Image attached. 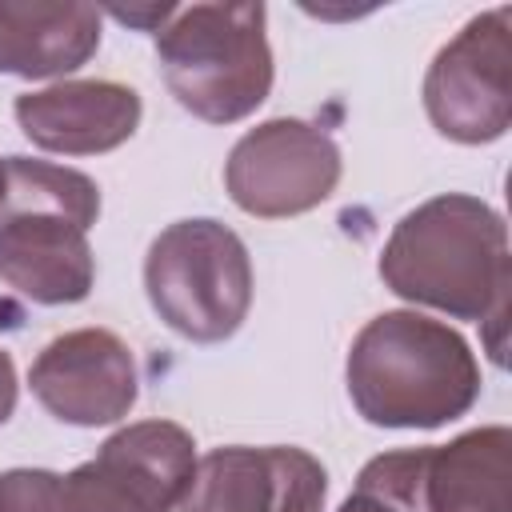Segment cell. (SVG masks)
<instances>
[{
	"label": "cell",
	"mask_w": 512,
	"mask_h": 512,
	"mask_svg": "<svg viewBox=\"0 0 512 512\" xmlns=\"http://www.w3.org/2000/svg\"><path fill=\"white\" fill-rule=\"evenodd\" d=\"M384 284L424 308L492 328V360L500 364V328L508 316V232L496 208L468 192H444L412 208L380 252Z\"/></svg>",
	"instance_id": "obj_1"
},
{
	"label": "cell",
	"mask_w": 512,
	"mask_h": 512,
	"mask_svg": "<svg viewBox=\"0 0 512 512\" xmlns=\"http://www.w3.org/2000/svg\"><path fill=\"white\" fill-rule=\"evenodd\" d=\"M348 396L376 428H440L480 396L468 340L420 312H380L348 348Z\"/></svg>",
	"instance_id": "obj_2"
},
{
	"label": "cell",
	"mask_w": 512,
	"mask_h": 512,
	"mask_svg": "<svg viewBox=\"0 0 512 512\" xmlns=\"http://www.w3.org/2000/svg\"><path fill=\"white\" fill-rule=\"evenodd\" d=\"M0 204V280L32 304H76L92 292L96 260L88 228L100 216V188L64 164L8 156Z\"/></svg>",
	"instance_id": "obj_3"
},
{
	"label": "cell",
	"mask_w": 512,
	"mask_h": 512,
	"mask_svg": "<svg viewBox=\"0 0 512 512\" xmlns=\"http://www.w3.org/2000/svg\"><path fill=\"white\" fill-rule=\"evenodd\" d=\"M156 60L180 108L208 124L256 112L272 88L264 4H188L156 28Z\"/></svg>",
	"instance_id": "obj_4"
},
{
	"label": "cell",
	"mask_w": 512,
	"mask_h": 512,
	"mask_svg": "<svg viewBox=\"0 0 512 512\" xmlns=\"http://www.w3.org/2000/svg\"><path fill=\"white\" fill-rule=\"evenodd\" d=\"M144 292L176 336L220 344L244 324L252 304L248 248L220 220H176L148 248Z\"/></svg>",
	"instance_id": "obj_5"
},
{
	"label": "cell",
	"mask_w": 512,
	"mask_h": 512,
	"mask_svg": "<svg viewBox=\"0 0 512 512\" xmlns=\"http://www.w3.org/2000/svg\"><path fill=\"white\" fill-rule=\"evenodd\" d=\"M196 468L192 436L172 420H140L100 452L48 480L40 512H176Z\"/></svg>",
	"instance_id": "obj_6"
},
{
	"label": "cell",
	"mask_w": 512,
	"mask_h": 512,
	"mask_svg": "<svg viewBox=\"0 0 512 512\" xmlns=\"http://www.w3.org/2000/svg\"><path fill=\"white\" fill-rule=\"evenodd\" d=\"M512 8L472 16L432 60L424 76V108L440 136L456 144H488L508 132L512 116Z\"/></svg>",
	"instance_id": "obj_7"
},
{
	"label": "cell",
	"mask_w": 512,
	"mask_h": 512,
	"mask_svg": "<svg viewBox=\"0 0 512 512\" xmlns=\"http://www.w3.org/2000/svg\"><path fill=\"white\" fill-rule=\"evenodd\" d=\"M340 180L336 140L308 120H264L244 132L224 164V184L248 216H300L332 196Z\"/></svg>",
	"instance_id": "obj_8"
},
{
	"label": "cell",
	"mask_w": 512,
	"mask_h": 512,
	"mask_svg": "<svg viewBox=\"0 0 512 512\" xmlns=\"http://www.w3.org/2000/svg\"><path fill=\"white\" fill-rule=\"evenodd\" d=\"M328 472L304 448H212L196 456L176 512H324Z\"/></svg>",
	"instance_id": "obj_9"
},
{
	"label": "cell",
	"mask_w": 512,
	"mask_h": 512,
	"mask_svg": "<svg viewBox=\"0 0 512 512\" xmlns=\"http://www.w3.org/2000/svg\"><path fill=\"white\" fill-rule=\"evenodd\" d=\"M32 396L64 424L100 428L136 404L132 348L108 328H76L40 348L28 368Z\"/></svg>",
	"instance_id": "obj_10"
},
{
	"label": "cell",
	"mask_w": 512,
	"mask_h": 512,
	"mask_svg": "<svg viewBox=\"0 0 512 512\" xmlns=\"http://www.w3.org/2000/svg\"><path fill=\"white\" fill-rule=\"evenodd\" d=\"M20 132L60 156H96L120 148L140 124V96L116 80H60L16 96Z\"/></svg>",
	"instance_id": "obj_11"
},
{
	"label": "cell",
	"mask_w": 512,
	"mask_h": 512,
	"mask_svg": "<svg viewBox=\"0 0 512 512\" xmlns=\"http://www.w3.org/2000/svg\"><path fill=\"white\" fill-rule=\"evenodd\" d=\"M100 48V8L0 0V72L52 80L76 72Z\"/></svg>",
	"instance_id": "obj_12"
},
{
	"label": "cell",
	"mask_w": 512,
	"mask_h": 512,
	"mask_svg": "<svg viewBox=\"0 0 512 512\" xmlns=\"http://www.w3.org/2000/svg\"><path fill=\"white\" fill-rule=\"evenodd\" d=\"M508 452L512 432L504 424L424 448V512H508Z\"/></svg>",
	"instance_id": "obj_13"
},
{
	"label": "cell",
	"mask_w": 512,
	"mask_h": 512,
	"mask_svg": "<svg viewBox=\"0 0 512 512\" xmlns=\"http://www.w3.org/2000/svg\"><path fill=\"white\" fill-rule=\"evenodd\" d=\"M340 512H404L392 496H384V492H376V488H368V484H360L356 480V488H352V496L340 504Z\"/></svg>",
	"instance_id": "obj_14"
},
{
	"label": "cell",
	"mask_w": 512,
	"mask_h": 512,
	"mask_svg": "<svg viewBox=\"0 0 512 512\" xmlns=\"http://www.w3.org/2000/svg\"><path fill=\"white\" fill-rule=\"evenodd\" d=\"M12 408H16V364L0 348V424L12 416Z\"/></svg>",
	"instance_id": "obj_15"
},
{
	"label": "cell",
	"mask_w": 512,
	"mask_h": 512,
	"mask_svg": "<svg viewBox=\"0 0 512 512\" xmlns=\"http://www.w3.org/2000/svg\"><path fill=\"white\" fill-rule=\"evenodd\" d=\"M4 192H8V168H4V160H0V204H4Z\"/></svg>",
	"instance_id": "obj_16"
}]
</instances>
